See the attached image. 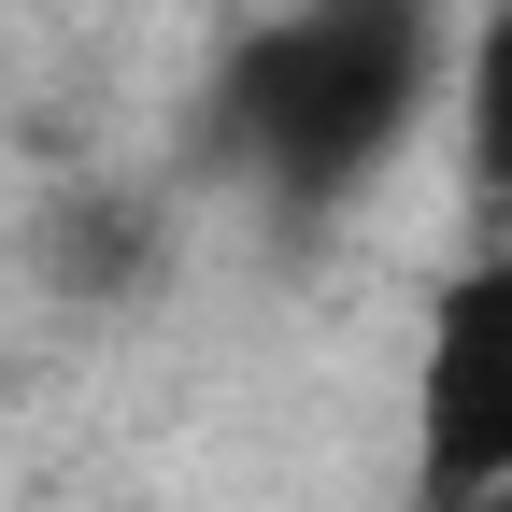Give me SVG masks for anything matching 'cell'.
<instances>
[{"mask_svg":"<svg viewBox=\"0 0 512 512\" xmlns=\"http://www.w3.org/2000/svg\"><path fill=\"white\" fill-rule=\"evenodd\" d=\"M441 0H285L228 57V143L285 200H342L399 157V128L441 100Z\"/></svg>","mask_w":512,"mask_h":512,"instance_id":"1","label":"cell"},{"mask_svg":"<svg viewBox=\"0 0 512 512\" xmlns=\"http://www.w3.org/2000/svg\"><path fill=\"white\" fill-rule=\"evenodd\" d=\"M512 484V256H470L413 328V512Z\"/></svg>","mask_w":512,"mask_h":512,"instance_id":"2","label":"cell"},{"mask_svg":"<svg viewBox=\"0 0 512 512\" xmlns=\"http://www.w3.org/2000/svg\"><path fill=\"white\" fill-rule=\"evenodd\" d=\"M441 86H456V157H470V185L512 214V0L470 15V43L441 57Z\"/></svg>","mask_w":512,"mask_h":512,"instance_id":"3","label":"cell"},{"mask_svg":"<svg viewBox=\"0 0 512 512\" xmlns=\"http://www.w3.org/2000/svg\"><path fill=\"white\" fill-rule=\"evenodd\" d=\"M441 512H512V484H498V498H441Z\"/></svg>","mask_w":512,"mask_h":512,"instance_id":"4","label":"cell"}]
</instances>
